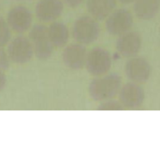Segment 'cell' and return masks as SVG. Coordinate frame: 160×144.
<instances>
[{
    "label": "cell",
    "mask_w": 160,
    "mask_h": 144,
    "mask_svg": "<svg viewBox=\"0 0 160 144\" xmlns=\"http://www.w3.org/2000/svg\"><path fill=\"white\" fill-rule=\"evenodd\" d=\"M117 0H86L89 14L98 21L106 20L114 10Z\"/></svg>",
    "instance_id": "13"
},
{
    "label": "cell",
    "mask_w": 160,
    "mask_h": 144,
    "mask_svg": "<svg viewBox=\"0 0 160 144\" xmlns=\"http://www.w3.org/2000/svg\"><path fill=\"white\" fill-rule=\"evenodd\" d=\"M62 1L65 5L72 8L78 7L85 2V0H62Z\"/></svg>",
    "instance_id": "19"
},
{
    "label": "cell",
    "mask_w": 160,
    "mask_h": 144,
    "mask_svg": "<svg viewBox=\"0 0 160 144\" xmlns=\"http://www.w3.org/2000/svg\"><path fill=\"white\" fill-rule=\"evenodd\" d=\"M62 0H39L35 7V16L42 23L55 22L64 11Z\"/></svg>",
    "instance_id": "12"
},
{
    "label": "cell",
    "mask_w": 160,
    "mask_h": 144,
    "mask_svg": "<svg viewBox=\"0 0 160 144\" xmlns=\"http://www.w3.org/2000/svg\"><path fill=\"white\" fill-rule=\"evenodd\" d=\"M134 22L132 13L125 8L114 10L106 19V30L113 37H120L131 30Z\"/></svg>",
    "instance_id": "7"
},
{
    "label": "cell",
    "mask_w": 160,
    "mask_h": 144,
    "mask_svg": "<svg viewBox=\"0 0 160 144\" xmlns=\"http://www.w3.org/2000/svg\"><path fill=\"white\" fill-rule=\"evenodd\" d=\"M118 2H120L121 4L123 5H128V4H131V3H134L136 0H117Z\"/></svg>",
    "instance_id": "21"
},
{
    "label": "cell",
    "mask_w": 160,
    "mask_h": 144,
    "mask_svg": "<svg viewBox=\"0 0 160 144\" xmlns=\"http://www.w3.org/2000/svg\"><path fill=\"white\" fill-rule=\"evenodd\" d=\"M142 46V37L136 31H128L120 36L116 41V51L124 58L137 56Z\"/></svg>",
    "instance_id": "11"
},
{
    "label": "cell",
    "mask_w": 160,
    "mask_h": 144,
    "mask_svg": "<svg viewBox=\"0 0 160 144\" xmlns=\"http://www.w3.org/2000/svg\"><path fill=\"white\" fill-rule=\"evenodd\" d=\"M118 100L127 110H137L142 107L145 100V92L141 84L128 82L123 84L119 94Z\"/></svg>",
    "instance_id": "9"
},
{
    "label": "cell",
    "mask_w": 160,
    "mask_h": 144,
    "mask_svg": "<svg viewBox=\"0 0 160 144\" xmlns=\"http://www.w3.org/2000/svg\"><path fill=\"white\" fill-rule=\"evenodd\" d=\"M98 110H100V111H121V110H124V107L122 106V104L120 103L119 100H114L112 98V99H109V100L100 102Z\"/></svg>",
    "instance_id": "17"
},
{
    "label": "cell",
    "mask_w": 160,
    "mask_h": 144,
    "mask_svg": "<svg viewBox=\"0 0 160 144\" xmlns=\"http://www.w3.org/2000/svg\"><path fill=\"white\" fill-rule=\"evenodd\" d=\"M29 39L34 49V54L39 60L49 59L55 51L50 41L47 25L38 23L31 27L29 30Z\"/></svg>",
    "instance_id": "3"
},
{
    "label": "cell",
    "mask_w": 160,
    "mask_h": 144,
    "mask_svg": "<svg viewBox=\"0 0 160 144\" xmlns=\"http://www.w3.org/2000/svg\"><path fill=\"white\" fill-rule=\"evenodd\" d=\"M87 53L84 45L77 42L71 43L63 48L62 61L68 68L71 70H81L85 67Z\"/></svg>",
    "instance_id": "10"
},
{
    "label": "cell",
    "mask_w": 160,
    "mask_h": 144,
    "mask_svg": "<svg viewBox=\"0 0 160 144\" xmlns=\"http://www.w3.org/2000/svg\"><path fill=\"white\" fill-rule=\"evenodd\" d=\"M8 57L7 54V51H5L3 49V46H0V68L2 69V67H5L8 66Z\"/></svg>",
    "instance_id": "18"
},
{
    "label": "cell",
    "mask_w": 160,
    "mask_h": 144,
    "mask_svg": "<svg viewBox=\"0 0 160 144\" xmlns=\"http://www.w3.org/2000/svg\"><path fill=\"white\" fill-rule=\"evenodd\" d=\"M5 83H6V76L0 68V90L4 87Z\"/></svg>",
    "instance_id": "20"
},
{
    "label": "cell",
    "mask_w": 160,
    "mask_h": 144,
    "mask_svg": "<svg viewBox=\"0 0 160 144\" xmlns=\"http://www.w3.org/2000/svg\"><path fill=\"white\" fill-rule=\"evenodd\" d=\"M48 36L54 50L63 49L69 39V30L68 26L59 22H52L47 25Z\"/></svg>",
    "instance_id": "14"
},
{
    "label": "cell",
    "mask_w": 160,
    "mask_h": 144,
    "mask_svg": "<svg viewBox=\"0 0 160 144\" xmlns=\"http://www.w3.org/2000/svg\"><path fill=\"white\" fill-rule=\"evenodd\" d=\"M134 3V11L140 20L149 21L159 13L160 0H136Z\"/></svg>",
    "instance_id": "15"
},
{
    "label": "cell",
    "mask_w": 160,
    "mask_h": 144,
    "mask_svg": "<svg viewBox=\"0 0 160 144\" xmlns=\"http://www.w3.org/2000/svg\"><path fill=\"white\" fill-rule=\"evenodd\" d=\"M122 79L117 74H106L100 77H95L88 87L90 97L97 102L112 99L118 96L122 87Z\"/></svg>",
    "instance_id": "1"
},
{
    "label": "cell",
    "mask_w": 160,
    "mask_h": 144,
    "mask_svg": "<svg viewBox=\"0 0 160 144\" xmlns=\"http://www.w3.org/2000/svg\"><path fill=\"white\" fill-rule=\"evenodd\" d=\"M33 13L22 5L10 7L7 14V22L10 30L17 34H23L33 26Z\"/></svg>",
    "instance_id": "6"
},
{
    "label": "cell",
    "mask_w": 160,
    "mask_h": 144,
    "mask_svg": "<svg viewBox=\"0 0 160 144\" xmlns=\"http://www.w3.org/2000/svg\"><path fill=\"white\" fill-rule=\"evenodd\" d=\"M125 72L131 82L142 84L146 82L152 74V67L149 61L142 56L128 58L125 65Z\"/></svg>",
    "instance_id": "8"
},
{
    "label": "cell",
    "mask_w": 160,
    "mask_h": 144,
    "mask_svg": "<svg viewBox=\"0 0 160 144\" xmlns=\"http://www.w3.org/2000/svg\"><path fill=\"white\" fill-rule=\"evenodd\" d=\"M11 32L7 20L0 16V46L4 47L10 41Z\"/></svg>",
    "instance_id": "16"
},
{
    "label": "cell",
    "mask_w": 160,
    "mask_h": 144,
    "mask_svg": "<svg viewBox=\"0 0 160 144\" xmlns=\"http://www.w3.org/2000/svg\"><path fill=\"white\" fill-rule=\"evenodd\" d=\"M111 53L103 48H94L87 53L86 70L93 77H100L108 74L112 67Z\"/></svg>",
    "instance_id": "4"
},
{
    "label": "cell",
    "mask_w": 160,
    "mask_h": 144,
    "mask_svg": "<svg viewBox=\"0 0 160 144\" xmlns=\"http://www.w3.org/2000/svg\"><path fill=\"white\" fill-rule=\"evenodd\" d=\"M99 32L98 20L91 15H82L74 22L71 35L77 43L85 46L95 42L99 36Z\"/></svg>",
    "instance_id": "2"
},
{
    "label": "cell",
    "mask_w": 160,
    "mask_h": 144,
    "mask_svg": "<svg viewBox=\"0 0 160 144\" xmlns=\"http://www.w3.org/2000/svg\"><path fill=\"white\" fill-rule=\"evenodd\" d=\"M7 54L10 62L22 65L26 64L35 56L34 49L29 37H17L8 43Z\"/></svg>",
    "instance_id": "5"
}]
</instances>
